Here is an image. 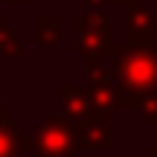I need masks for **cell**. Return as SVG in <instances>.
Listing matches in <instances>:
<instances>
[{
	"mask_svg": "<svg viewBox=\"0 0 157 157\" xmlns=\"http://www.w3.org/2000/svg\"><path fill=\"white\" fill-rule=\"evenodd\" d=\"M17 52H21V44H17L15 29L9 26L6 17H0V56L3 58H15Z\"/></svg>",
	"mask_w": 157,
	"mask_h": 157,
	"instance_id": "9",
	"label": "cell"
},
{
	"mask_svg": "<svg viewBox=\"0 0 157 157\" xmlns=\"http://www.w3.org/2000/svg\"><path fill=\"white\" fill-rule=\"evenodd\" d=\"M111 122H113V117L93 113L90 119H84V122L73 125V143H76V148H99V151L113 148Z\"/></svg>",
	"mask_w": 157,
	"mask_h": 157,
	"instance_id": "4",
	"label": "cell"
},
{
	"mask_svg": "<svg viewBox=\"0 0 157 157\" xmlns=\"http://www.w3.org/2000/svg\"><path fill=\"white\" fill-rule=\"evenodd\" d=\"M105 58L113 61V108H137L157 96V47L108 44Z\"/></svg>",
	"mask_w": 157,
	"mask_h": 157,
	"instance_id": "1",
	"label": "cell"
},
{
	"mask_svg": "<svg viewBox=\"0 0 157 157\" xmlns=\"http://www.w3.org/2000/svg\"><path fill=\"white\" fill-rule=\"evenodd\" d=\"M58 99H61V117L70 125H78V122L93 117V105H90L87 87H76V84L64 82L58 87Z\"/></svg>",
	"mask_w": 157,
	"mask_h": 157,
	"instance_id": "5",
	"label": "cell"
},
{
	"mask_svg": "<svg viewBox=\"0 0 157 157\" xmlns=\"http://www.w3.org/2000/svg\"><path fill=\"white\" fill-rule=\"evenodd\" d=\"M3 3H21V0H3Z\"/></svg>",
	"mask_w": 157,
	"mask_h": 157,
	"instance_id": "11",
	"label": "cell"
},
{
	"mask_svg": "<svg viewBox=\"0 0 157 157\" xmlns=\"http://www.w3.org/2000/svg\"><path fill=\"white\" fill-rule=\"evenodd\" d=\"M17 140H21V125L17 122H3L0 125V157H15L17 154Z\"/></svg>",
	"mask_w": 157,
	"mask_h": 157,
	"instance_id": "8",
	"label": "cell"
},
{
	"mask_svg": "<svg viewBox=\"0 0 157 157\" xmlns=\"http://www.w3.org/2000/svg\"><path fill=\"white\" fill-rule=\"evenodd\" d=\"M9 122V117H6V108H3V99H0V125Z\"/></svg>",
	"mask_w": 157,
	"mask_h": 157,
	"instance_id": "10",
	"label": "cell"
},
{
	"mask_svg": "<svg viewBox=\"0 0 157 157\" xmlns=\"http://www.w3.org/2000/svg\"><path fill=\"white\" fill-rule=\"evenodd\" d=\"M128 26H125V32H128V44H148L151 41V35L157 32V17L151 12H146L140 3H131L128 6Z\"/></svg>",
	"mask_w": 157,
	"mask_h": 157,
	"instance_id": "6",
	"label": "cell"
},
{
	"mask_svg": "<svg viewBox=\"0 0 157 157\" xmlns=\"http://www.w3.org/2000/svg\"><path fill=\"white\" fill-rule=\"evenodd\" d=\"M32 38L38 47H56L61 41V21L52 15L44 17H35V29H32Z\"/></svg>",
	"mask_w": 157,
	"mask_h": 157,
	"instance_id": "7",
	"label": "cell"
},
{
	"mask_svg": "<svg viewBox=\"0 0 157 157\" xmlns=\"http://www.w3.org/2000/svg\"><path fill=\"white\" fill-rule=\"evenodd\" d=\"M73 29H76V52L87 64H99L111 44V21L99 12H87V15L73 17Z\"/></svg>",
	"mask_w": 157,
	"mask_h": 157,
	"instance_id": "2",
	"label": "cell"
},
{
	"mask_svg": "<svg viewBox=\"0 0 157 157\" xmlns=\"http://www.w3.org/2000/svg\"><path fill=\"white\" fill-rule=\"evenodd\" d=\"M35 146L41 157H76L73 125L61 113L47 117L41 125H35Z\"/></svg>",
	"mask_w": 157,
	"mask_h": 157,
	"instance_id": "3",
	"label": "cell"
}]
</instances>
